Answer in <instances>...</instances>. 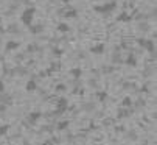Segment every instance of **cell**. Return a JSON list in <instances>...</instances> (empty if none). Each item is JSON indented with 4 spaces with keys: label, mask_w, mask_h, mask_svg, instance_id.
Masks as SVG:
<instances>
[{
    "label": "cell",
    "mask_w": 157,
    "mask_h": 145,
    "mask_svg": "<svg viewBox=\"0 0 157 145\" xmlns=\"http://www.w3.org/2000/svg\"><path fill=\"white\" fill-rule=\"evenodd\" d=\"M34 14H36V8L34 6H28V8H25L22 11V14H20V22H22L23 25H26V27H30L33 24Z\"/></svg>",
    "instance_id": "cell-1"
},
{
    "label": "cell",
    "mask_w": 157,
    "mask_h": 145,
    "mask_svg": "<svg viewBox=\"0 0 157 145\" xmlns=\"http://www.w3.org/2000/svg\"><path fill=\"white\" fill-rule=\"evenodd\" d=\"M69 108V101L65 97H59L58 98V106H56V114H64Z\"/></svg>",
    "instance_id": "cell-2"
},
{
    "label": "cell",
    "mask_w": 157,
    "mask_h": 145,
    "mask_svg": "<svg viewBox=\"0 0 157 145\" xmlns=\"http://www.w3.org/2000/svg\"><path fill=\"white\" fill-rule=\"evenodd\" d=\"M115 6H117V3L115 2H111V3H104L103 6H95V11L97 13H111L112 10H115Z\"/></svg>",
    "instance_id": "cell-3"
},
{
    "label": "cell",
    "mask_w": 157,
    "mask_h": 145,
    "mask_svg": "<svg viewBox=\"0 0 157 145\" xmlns=\"http://www.w3.org/2000/svg\"><path fill=\"white\" fill-rule=\"evenodd\" d=\"M137 42H139L142 47H145L149 53L154 52V42H153V41H149V39H139Z\"/></svg>",
    "instance_id": "cell-4"
},
{
    "label": "cell",
    "mask_w": 157,
    "mask_h": 145,
    "mask_svg": "<svg viewBox=\"0 0 157 145\" xmlns=\"http://www.w3.org/2000/svg\"><path fill=\"white\" fill-rule=\"evenodd\" d=\"M36 89H37V84H36L34 80H28V81H26V84H25V91L26 92H34Z\"/></svg>",
    "instance_id": "cell-5"
},
{
    "label": "cell",
    "mask_w": 157,
    "mask_h": 145,
    "mask_svg": "<svg viewBox=\"0 0 157 145\" xmlns=\"http://www.w3.org/2000/svg\"><path fill=\"white\" fill-rule=\"evenodd\" d=\"M90 52H92L93 55H103V53H104V45H103V44L93 45V47L90 48Z\"/></svg>",
    "instance_id": "cell-6"
},
{
    "label": "cell",
    "mask_w": 157,
    "mask_h": 145,
    "mask_svg": "<svg viewBox=\"0 0 157 145\" xmlns=\"http://www.w3.org/2000/svg\"><path fill=\"white\" fill-rule=\"evenodd\" d=\"M40 117H42V112H31L30 115H28V120L31 122V123H36Z\"/></svg>",
    "instance_id": "cell-7"
},
{
    "label": "cell",
    "mask_w": 157,
    "mask_h": 145,
    "mask_svg": "<svg viewBox=\"0 0 157 145\" xmlns=\"http://www.w3.org/2000/svg\"><path fill=\"white\" fill-rule=\"evenodd\" d=\"M70 75H72V77L73 78H81V75H83V70H81V69L79 67H76V69H72V70H70Z\"/></svg>",
    "instance_id": "cell-8"
},
{
    "label": "cell",
    "mask_w": 157,
    "mask_h": 145,
    "mask_svg": "<svg viewBox=\"0 0 157 145\" xmlns=\"http://www.w3.org/2000/svg\"><path fill=\"white\" fill-rule=\"evenodd\" d=\"M58 30H59V31H62V33H65V31H69V30H70V27L67 25V24H59V25H58Z\"/></svg>",
    "instance_id": "cell-9"
},
{
    "label": "cell",
    "mask_w": 157,
    "mask_h": 145,
    "mask_svg": "<svg viewBox=\"0 0 157 145\" xmlns=\"http://www.w3.org/2000/svg\"><path fill=\"white\" fill-rule=\"evenodd\" d=\"M65 128H69V122H67V120L58 123V129H59V131H62V129H65Z\"/></svg>",
    "instance_id": "cell-10"
},
{
    "label": "cell",
    "mask_w": 157,
    "mask_h": 145,
    "mask_svg": "<svg viewBox=\"0 0 157 145\" xmlns=\"http://www.w3.org/2000/svg\"><path fill=\"white\" fill-rule=\"evenodd\" d=\"M19 47V42H8L6 44V50H14Z\"/></svg>",
    "instance_id": "cell-11"
},
{
    "label": "cell",
    "mask_w": 157,
    "mask_h": 145,
    "mask_svg": "<svg viewBox=\"0 0 157 145\" xmlns=\"http://www.w3.org/2000/svg\"><path fill=\"white\" fill-rule=\"evenodd\" d=\"M8 131H10V125H3L2 128H0V136H5Z\"/></svg>",
    "instance_id": "cell-12"
},
{
    "label": "cell",
    "mask_w": 157,
    "mask_h": 145,
    "mask_svg": "<svg viewBox=\"0 0 157 145\" xmlns=\"http://www.w3.org/2000/svg\"><path fill=\"white\" fill-rule=\"evenodd\" d=\"M118 20H123V22H128V20H131V16H128V14H120V16H118Z\"/></svg>",
    "instance_id": "cell-13"
},
{
    "label": "cell",
    "mask_w": 157,
    "mask_h": 145,
    "mask_svg": "<svg viewBox=\"0 0 157 145\" xmlns=\"http://www.w3.org/2000/svg\"><path fill=\"white\" fill-rule=\"evenodd\" d=\"M131 103H132V101H131V98H129V97H126V98L123 100V103H121V105H123V106H129Z\"/></svg>",
    "instance_id": "cell-14"
},
{
    "label": "cell",
    "mask_w": 157,
    "mask_h": 145,
    "mask_svg": "<svg viewBox=\"0 0 157 145\" xmlns=\"http://www.w3.org/2000/svg\"><path fill=\"white\" fill-rule=\"evenodd\" d=\"M104 98H106V92H100L98 94V101H104Z\"/></svg>",
    "instance_id": "cell-15"
},
{
    "label": "cell",
    "mask_w": 157,
    "mask_h": 145,
    "mask_svg": "<svg viewBox=\"0 0 157 145\" xmlns=\"http://www.w3.org/2000/svg\"><path fill=\"white\" fill-rule=\"evenodd\" d=\"M128 64H129V66H135V58L129 56V58H128Z\"/></svg>",
    "instance_id": "cell-16"
},
{
    "label": "cell",
    "mask_w": 157,
    "mask_h": 145,
    "mask_svg": "<svg viewBox=\"0 0 157 145\" xmlns=\"http://www.w3.org/2000/svg\"><path fill=\"white\" fill-rule=\"evenodd\" d=\"M5 92V83L0 80V94H3Z\"/></svg>",
    "instance_id": "cell-17"
},
{
    "label": "cell",
    "mask_w": 157,
    "mask_h": 145,
    "mask_svg": "<svg viewBox=\"0 0 157 145\" xmlns=\"http://www.w3.org/2000/svg\"><path fill=\"white\" fill-rule=\"evenodd\" d=\"M61 2H62V3H69V0H61Z\"/></svg>",
    "instance_id": "cell-18"
},
{
    "label": "cell",
    "mask_w": 157,
    "mask_h": 145,
    "mask_svg": "<svg viewBox=\"0 0 157 145\" xmlns=\"http://www.w3.org/2000/svg\"><path fill=\"white\" fill-rule=\"evenodd\" d=\"M93 145H104V144H93Z\"/></svg>",
    "instance_id": "cell-19"
},
{
    "label": "cell",
    "mask_w": 157,
    "mask_h": 145,
    "mask_svg": "<svg viewBox=\"0 0 157 145\" xmlns=\"http://www.w3.org/2000/svg\"><path fill=\"white\" fill-rule=\"evenodd\" d=\"M0 22H2V17H0Z\"/></svg>",
    "instance_id": "cell-20"
}]
</instances>
